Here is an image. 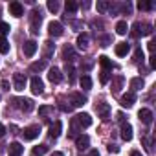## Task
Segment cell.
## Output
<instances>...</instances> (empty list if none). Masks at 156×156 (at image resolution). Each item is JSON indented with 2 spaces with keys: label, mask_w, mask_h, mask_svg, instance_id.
I'll list each match as a JSON object with an SVG mask.
<instances>
[{
  "label": "cell",
  "mask_w": 156,
  "mask_h": 156,
  "mask_svg": "<svg viewBox=\"0 0 156 156\" xmlns=\"http://www.w3.org/2000/svg\"><path fill=\"white\" fill-rule=\"evenodd\" d=\"M48 79H50L53 85H59V83L62 81V73H61V70H59L57 66H51V68H50V72H48Z\"/></svg>",
  "instance_id": "obj_10"
},
{
  "label": "cell",
  "mask_w": 156,
  "mask_h": 156,
  "mask_svg": "<svg viewBox=\"0 0 156 156\" xmlns=\"http://www.w3.org/2000/svg\"><path fill=\"white\" fill-rule=\"evenodd\" d=\"M79 83H81V88L83 90H90L92 88V79H90L88 75H83L81 79H79Z\"/></svg>",
  "instance_id": "obj_32"
},
{
  "label": "cell",
  "mask_w": 156,
  "mask_h": 156,
  "mask_svg": "<svg viewBox=\"0 0 156 156\" xmlns=\"http://www.w3.org/2000/svg\"><path fill=\"white\" fill-rule=\"evenodd\" d=\"M152 33V26L147 24V22H134L132 24V31H130V37L132 39H138V37H147Z\"/></svg>",
  "instance_id": "obj_2"
},
{
  "label": "cell",
  "mask_w": 156,
  "mask_h": 156,
  "mask_svg": "<svg viewBox=\"0 0 156 156\" xmlns=\"http://www.w3.org/2000/svg\"><path fill=\"white\" fill-rule=\"evenodd\" d=\"M110 6H112V4H110V2H107V0H99V2L96 4V8H98V11H99V13H107V11L110 9Z\"/></svg>",
  "instance_id": "obj_29"
},
{
  "label": "cell",
  "mask_w": 156,
  "mask_h": 156,
  "mask_svg": "<svg viewBox=\"0 0 156 156\" xmlns=\"http://www.w3.org/2000/svg\"><path fill=\"white\" fill-rule=\"evenodd\" d=\"M37 48H39V44L35 42V41H28V42H24V55H28V57H31V55H35V51H37Z\"/></svg>",
  "instance_id": "obj_18"
},
{
  "label": "cell",
  "mask_w": 156,
  "mask_h": 156,
  "mask_svg": "<svg viewBox=\"0 0 156 156\" xmlns=\"http://www.w3.org/2000/svg\"><path fill=\"white\" fill-rule=\"evenodd\" d=\"M24 152V147L19 143V141H13L11 145H9V156H20Z\"/></svg>",
  "instance_id": "obj_23"
},
{
  "label": "cell",
  "mask_w": 156,
  "mask_h": 156,
  "mask_svg": "<svg viewBox=\"0 0 156 156\" xmlns=\"http://www.w3.org/2000/svg\"><path fill=\"white\" fill-rule=\"evenodd\" d=\"M30 20H31V33L37 35L39 33V28H41V22H42V13L39 8H35L30 15Z\"/></svg>",
  "instance_id": "obj_4"
},
{
  "label": "cell",
  "mask_w": 156,
  "mask_h": 156,
  "mask_svg": "<svg viewBox=\"0 0 156 156\" xmlns=\"http://www.w3.org/2000/svg\"><path fill=\"white\" fill-rule=\"evenodd\" d=\"M62 24L61 22H57V20H51L50 24H48V33H50V37H61L62 35Z\"/></svg>",
  "instance_id": "obj_7"
},
{
  "label": "cell",
  "mask_w": 156,
  "mask_h": 156,
  "mask_svg": "<svg viewBox=\"0 0 156 156\" xmlns=\"http://www.w3.org/2000/svg\"><path fill=\"white\" fill-rule=\"evenodd\" d=\"M110 77H112V73H110V72H107V70H103V72L99 73V81H101V85H107Z\"/></svg>",
  "instance_id": "obj_35"
},
{
  "label": "cell",
  "mask_w": 156,
  "mask_h": 156,
  "mask_svg": "<svg viewBox=\"0 0 156 156\" xmlns=\"http://www.w3.org/2000/svg\"><path fill=\"white\" fill-rule=\"evenodd\" d=\"M59 108H61L62 112H72V105H66V103H61Z\"/></svg>",
  "instance_id": "obj_41"
},
{
  "label": "cell",
  "mask_w": 156,
  "mask_h": 156,
  "mask_svg": "<svg viewBox=\"0 0 156 156\" xmlns=\"http://www.w3.org/2000/svg\"><path fill=\"white\" fill-rule=\"evenodd\" d=\"M75 145H77V149H79V151H85V149H88V145H90V138H88L87 134L77 136V138H75Z\"/></svg>",
  "instance_id": "obj_15"
},
{
  "label": "cell",
  "mask_w": 156,
  "mask_h": 156,
  "mask_svg": "<svg viewBox=\"0 0 156 156\" xmlns=\"http://www.w3.org/2000/svg\"><path fill=\"white\" fill-rule=\"evenodd\" d=\"M48 152V145H37L31 149V156H44Z\"/></svg>",
  "instance_id": "obj_28"
},
{
  "label": "cell",
  "mask_w": 156,
  "mask_h": 156,
  "mask_svg": "<svg viewBox=\"0 0 156 156\" xmlns=\"http://www.w3.org/2000/svg\"><path fill=\"white\" fill-rule=\"evenodd\" d=\"M20 134H22V138H24V140L31 141V140L39 138V134H41V125H30V127H26Z\"/></svg>",
  "instance_id": "obj_5"
},
{
  "label": "cell",
  "mask_w": 156,
  "mask_h": 156,
  "mask_svg": "<svg viewBox=\"0 0 156 156\" xmlns=\"http://www.w3.org/2000/svg\"><path fill=\"white\" fill-rule=\"evenodd\" d=\"M90 125H92V116H90V114L83 112V114L73 116V118H72V132H70V136H75L79 130H83V129H87V127H90Z\"/></svg>",
  "instance_id": "obj_1"
},
{
  "label": "cell",
  "mask_w": 156,
  "mask_h": 156,
  "mask_svg": "<svg viewBox=\"0 0 156 156\" xmlns=\"http://www.w3.org/2000/svg\"><path fill=\"white\" fill-rule=\"evenodd\" d=\"M81 8H83V9H88V8H90V2H83Z\"/></svg>",
  "instance_id": "obj_49"
},
{
  "label": "cell",
  "mask_w": 156,
  "mask_h": 156,
  "mask_svg": "<svg viewBox=\"0 0 156 156\" xmlns=\"http://www.w3.org/2000/svg\"><path fill=\"white\" fill-rule=\"evenodd\" d=\"M129 50H130V44H127V42H118L116 44V55L118 57H125L129 53Z\"/></svg>",
  "instance_id": "obj_21"
},
{
  "label": "cell",
  "mask_w": 156,
  "mask_h": 156,
  "mask_svg": "<svg viewBox=\"0 0 156 156\" xmlns=\"http://www.w3.org/2000/svg\"><path fill=\"white\" fill-rule=\"evenodd\" d=\"M46 68V59H42V61H35V62H31L30 64V72H42Z\"/></svg>",
  "instance_id": "obj_24"
},
{
  "label": "cell",
  "mask_w": 156,
  "mask_h": 156,
  "mask_svg": "<svg viewBox=\"0 0 156 156\" xmlns=\"http://www.w3.org/2000/svg\"><path fill=\"white\" fill-rule=\"evenodd\" d=\"M134 61H136V62H141V64H143V61H145V55H143L141 48H136V51H134Z\"/></svg>",
  "instance_id": "obj_36"
},
{
  "label": "cell",
  "mask_w": 156,
  "mask_h": 156,
  "mask_svg": "<svg viewBox=\"0 0 156 156\" xmlns=\"http://www.w3.org/2000/svg\"><path fill=\"white\" fill-rule=\"evenodd\" d=\"M88 156H99V151H96V149H94V151H90V154H88Z\"/></svg>",
  "instance_id": "obj_50"
},
{
  "label": "cell",
  "mask_w": 156,
  "mask_h": 156,
  "mask_svg": "<svg viewBox=\"0 0 156 156\" xmlns=\"http://www.w3.org/2000/svg\"><path fill=\"white\" fill-rule=\"evenodd\" d=\"M149 64H151V68H152V70L156 68V59H154V55H151V57H149Z\"/></svg>",
  "instance_id": "obj_44"
},
{
  "label": "cell",
  "mask_w": 156,
  "mask_h": 156,
  "mask_svg": "<svg viewBox=\"0 0 156 156\" xmlns=\"http://www.w3.org/2000/svg\"><path fill=\"white\" fill-rule=\"evenodd\" d=\"M62 57H64V61H66V62L70 61V64H72V62L77 59V55H75V50H73L70 44H66V46H64V50H62Z\"/></svg>",
  "instance_id": "obj_16"
},
{
  "label": "cell",
  "mask_w": 156,
  "mask_h": 156,
  "mask_svg": "<svg viewBox=\"0 0 156 156\" xmlns=\"http://www.w3.org/2000/svg\"><path fill=\"white\" fill-rule=\"evenodd\" d=\"M26 83H28V79H26L24 73H15L13 75V87H15L17 92H22L24 87H26Z\"/></svg>",
  "instance_id": "obj_6"
},
{
  "label": "cell",
  "mask_w": 156,
  "mask_h": 156,
  "mask_svg": "<svg viewBox=\"0 0 156 156\" xmlns=\"http://www.w3.org/2000/svg\"><path fill=\"white\" fill-rule=\"evenodd\" d=\"M119 103H121V107H123V108H130V107L136 103V94H134V92H127L125 96H121Z\"/></svg>",
  "instance_id": "obj_11"
},
{
  "label": "cell",
  "mask_w": 156,
  "mask_h": 156,
  "mask_svg": "<svg viewBox=\"0 0 156 156\" xmlns=\"http://www.w3.org/2000/svg\"><path fill=\"white\" fill-rule=\"evenodd\" d=\"M50 156H64V154H62V152H59V151H55V152H51Z\"/></svg>",
  "instance_id": "obj_51"
},
{
  "label": "cell",
  "mask_w": 156,
  "mask_h": 156,
  "mask_svg": "<svg viewBox=\"0 0 156 156\" xmlns=\"http://www.w3.org/2000/svg\"><path fill=\"white\" fill-rule=\"evenodd\" d=\"M130 156H141V154H140L138 151H132V152H130Z\"/></svg>",
  "instance_id": "obj_52"
},
{
  "label": "cell",
  "mask_w": 156,
  "mask_h": 156,
  "mask_svg": "<svg viewBox=\"0 0 156 156\" xmlns=\"http://www.w3.org/2000/svg\"><path fill=\"white\" fill-rule=\"evenodd\" d=\"M96 110H98V114L103 121L108 119V116H110V105L108 103H96Z\"/></svg>",
  "instance_id": "obj_9"
},
{
  "label": "cell",
  "mask_w": 156,
  "mask_h": 156,
  "mask_svg": "<svg viewBox=\"0 0 156 156\" xmlns=\"http://www.w3.org/2000/svg\"><path fill=\"white\" fill-rule=\"evenodd\" d=\"M88 42H90V35L88 33H79V35H77V48H79V50H87L88 48Z\"/></svg>",
  "instance_id": "obj_14"
},
{
  "label": "cell",
  "mask_w": 156,
  "mask_h": 156,
  "mask_svg": "<svg viewBox=\"0 0 156 156\" xmlns=\"http://www.w3.org/2000/svg\"><path fill=\"white\" fill-rule=\"evenodd\" d=\"M108 151H110V152H119V147H118V145H112V143H110V145H108Z\"/></svg>",
  "instance_id": "obj_45"
},
{
  "label": "cell",
  "mask_w": 156,
  "mask_h": 156,
  "mask_svg": "<svg viewBox=\"0 0 156 156\" xmlns=\"http://www.w3.org/2000/svg\"><path fill=\"white\" fill-rule=\"evenodd\" d=\"M123 83H125V77L123 75H116L114 79H112V94H118L119 90H121V87H123Z\"/></svg>",
  "instance_id": "obj_19"
},
{
  "label": "cell",
  "mask_w": 156,
  "mask_h": 156,
  "mask_svg": "<svg viewBox=\"0 0 156 156\" xmlns=\"http://www.w3.org/2000/svg\"><path fill=\"white\" fill-rule=\"evenodd\" d=\"M13 107L19 108L20 112H31L35 108V103L33 99H28V98H13Z\"/></svg>",
  "instance_id": "obj_3"
},
{
  "label": "cell",
  "mask_w": 156,
  "mask_h": 156,
  "mask_svg": "<svg viewBox=\"0 0 156 156\" xmlns=\"http://www.w3.org/2000/svg\"><path fill=\"white\" fill-rule=\"evenodd\" d=\"M101 42H103L101 46H108V44H110V37H108V35H105V37L101 39Z\"/></svg>",
  "instance_id": "obj_43"
},
{
  "label": "cell",
  "mask_w": 156,
  "mask_h": 156,
  "mask_svg": "<svg viewBox=\"0 0 156 156\" xmlns=\"http://www.w3.org/2000/svg\"><path fill=\"white\" fill-rule=\"evenodd\" d=\"M9 51V42L8 41H0V53H8Z\"/></svg>",
  "instance_id": "obj_38"
},
{
  "label": "cell",
  "mask_w": 156,
  "mask_h": 156,
  "mask_svg": "<svg viewBox=\"0 0 156 156\" xmlns=\"http://www.w3.org/2000/svg\"><path fill=\"white\" fill-rule=\"evenodd\" d=\"M4 134H6V127H4V125H2V123H0V138H2V136H4Z\"/></svg>",
  "instance_id": "obj_47"
},
{
  "label": "cell",
  "mask_w": 156,
  "mask_h": 156,
  "mask_svg": "<svg viewBox=\"0 0 156 156\" xmlns=\"http://www.w3.org/2000/svg\"><path fill=\"white\" fill-rule=\"evenodd\" d=\"M0 85H2V88H4V90H9V83H8L6 79H4L2 83H0Z\"/></svg>",
  "instance_id": "obj_46"
},
{
  "label": "cell",
  "mask_w": 156,
  "mask_h": 156,
  "mask_svg": "<svg viewBox=\"0 0 156 156\" xmlns=\"http://www.w3.org/2000/svg\"><path fill=\"white\" fill-rule=\"evenodd\" d=\"M152 8H154V2H141V0L138 2V9H140V11H149V9H152Z\"/></svg>",
  "instance_id": "obj_34"
},
{
  "label": "cell",
  "mask_w": 156,
  "mask_h": 156,
  "mask_svg": "<svg viewBox=\"0 0 156 156\" xmlns=\"http://www.w3.org/2000/svg\"><path fill=\"white\" fill-rule=\"evenodd\" d=\"M9 24H6V22H0V41H6V35L9 33Z\"/></svg>",
  "instance_id": "obj_33"
},
{
  "label": "cell",
  "mask_w": 156,
  "mask_h": 156,
  "mask_svg": "<svg viewBox=\"0 0 156 156\" xmlns=\"http://www.w3.org/2000/svg\"><path fill=\"white\" fill-rule=\"evenodd\" d=\"M99 64H101L103 70H107V72H110V70L114 68V62H112L107 55H101V57H99Z\"/></svg>",
  "instance_id": "obj_26"
},
{
  "label": "cell",
  "mask_w": 156,
  "mask_h": 156,
  "mask_svg": "<svg viewBox=\"0 0 156 156\" xmlns=\"http://www.w3.org/2000/svg\"><path fill=\"white\" fill-rule=\"evenodd\" d=\"M61 130H62V123H61V121H55V123L50 127V138H51V140H57L59 134H61Z\"/></svg>",
  "instance_id": "obj_22"
},
{
  "label": "cell",
  "mask_w": 156,
  "mask_h": 156,
  "mask_svg": "<svg viewBox=\"0 0 156 156\" xmlns=\"http://www.w3.org/2000/svg\"><path fill=\"white\" fill-rule=\"evenodd\" d=\"M121 138L125 140V141H130L132 140V127L129 125V123H121Z\"/></svg>",
  "instance_id": "obj_20"
},
{
  "label": "cell",
  "mask_w": 156,
  "mask_h": 156,
  "mask_svg": "<svg viewBox=\"0 0 156 156\" xmlns=\"http://www.w3.org/2000/svg\"><path fill=\"white\" fill-rule=\"evenodd\" d=\"M121 11H123V13H130V11H132V6H130V2H127V4H121Z\"/></svg>",
  "instance_id": "obj_40"
},
{
  "label": "cell",
  "mask_w": 156,
  "mask_h": 156,
  "mask_svg": "<svg viewBox=\"0 0 156 156\" xmlns=\"http://www.w3.org/2000/svg\"><path fill=\"white\" fill-rule=\"evenodd\" d=\"M66 73H68V81H70V85H73L75 83V68H73V64H66Z\"/></svg>",
  "instance_id": "obj_30"
},
{
  "label": "cell",
  "mask_w": 156,
  "mask_h": 156,
  "mask_svg": "<svg viewBox=\"0 0 156 156\" xmlns=\"http://www.w3.org/2000/svg\"><path fill=\"white\" fill-rule=\"evenodd\" d=\"M48 9L51 13H57L59 11V2H57V0H48Z\"/></svg>",
  "instance_id": "obj_37"
},
{
  "label": "cell",
  "mask_w": 156,
  "mask_h": 156,
  "mask_svg": "<svg viewBox=\"0 0 156 156\" xmlns=\"http://www.w3.org/2000/svg\"><path fill=\"white\" fill-rule=\"evenodd\" d=\"M77 8H79V4H77V2H73V0H68V2L64 4V9H66V17H68V15H73V13L77 11Z\"/></svg>",
  "instance_id": "obj_27"
},
{
  "label": "cell",
  "mask_w": 156,
  "mask_h": 156,
  "mask_svg": "<svg viewBox=\"0 0 156 156\" xmlns=\"http://www.w3.org/2000/svg\"><path fill=\"white\" fill-rule=\"evenodd\" d=\"M68 99H70L72 107H83V105L87 103V98H85L83 94H79V92H72V94L68 96Z\"/></svg>",
  "instance_id": "obj_8"
},
{
  "label": "cell",
  "mask_w": 156,
  "mask_h": 156,
  "mask_svg": "<svg viewBox=\"0 0 156 156\" xmlns=\"http://www.w3.org/2000/svg\"><path fill=\"white\" fill-rule=\"evenodd\" d=\"M44 44H46V57H48V55L51 53V50H55V46H53L51 41H48V42H44Z\"/></svg>",
  "instance_id": "obj_39"
},
{
  "label": "cell",
  "mask_w": 156,
  "mask_h": 156,
  "mask_svg": "<svg viewBox=\"0 0 156 156\" xmlns=\"http://www.w3.org/2000/svg\"><path fill=\"white\" fill-rule=\"evenodd\" d=\"M129 31V26H127V22L125 20H119L118 24H116V33L118 35H125Z\"/></svg>",
  "instance_id": "obj_31"
},
{
  "label": "cell",
  "mask_w": 156,
  "mask_h": 156,
  "mask_svg": "<svg viewBox=\"0 0 156 156\" xmlns=\"http://www.w3.org/2000/svg\"><path fill=\"white\" fill-rule=\"evenodd\" d=\"M9 13H11L13 17H22V15H24V6H22L20 2H11V4H9Z\"/></svg>",
  "instance_id": "obj_17"
},
{
  "label": "cell",
  "mask_w": 156,
  "mask_h": 156,
  "mask_svg": "<svg viewBox=\"0 0 156 156\" xmlns=\"http://www.w3.org/2000/svg\"><path fill=\"white\" fill-rule=\"evenodd\" d=\"M154 44H156V41H151L149 42V51H154Z\"/></svg>",
  "instance_id": "obj_48"
},
{
  "label": "cell",
  "mask_w": 156,
  "mask_h": 156,
  "mask_svg": "<svg viewBox=\"0 0 156 156\" xmlns=\"http://www.w3.org/2000/svg\"><path fill=\"white\" fill-rule=\"evenodd\" d=\"M51 110H53L51 107H41V108H39V114L44 116V114H48V112H51Z\"/></svg>",
  "instance_id": "obj_42"
},
{
  "label": "cell",
  "mask_w": 156,
  "mask_h": 156,
  "mask_svg": "<svg viewBox=\"0 0 156 156\" xmlns=\"http://www.w3.org/2000/svg\"><path fill=\"white\" fill-rule=\"evenodd\" d=\"M31 92L35 94V96H41L42 92H44V83L41 81V77H31Z\"/></svg>",
  "instance_id": "obj_12"
},
{
  "label": "cell",
  "mask_w": 156,
  "mask_h": 156,
  "mask_svg": "<svg viewBox=\"0 0 156 156\" xmlns=\"http://www.w3.org/2000/svg\"><path fill=\"white\" fill-rule=\"evenodd\" d=\"M143 88V79L141 77H134V79H130V92H138Z\"/></svg>",
  "instance_id": "obj_25"
},
{
  "label": "cell",
  "mask_w": 156,
  "mask_h": 156,
  "mask_svg": "<svg viewBox=\"0 0 156 156\" xmlns=\"http://www.w3.org/2000/svg\"><path fill=\"white\" fill-rule=\"evenodd\" d=\"M138 118H140V121L141 123H145V125H151L152 123V110H149V108H141L140 112H138Z\"/></svg>",
  "instance_id": "obj_13"
}]
</instances>
